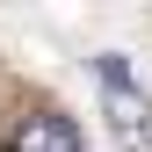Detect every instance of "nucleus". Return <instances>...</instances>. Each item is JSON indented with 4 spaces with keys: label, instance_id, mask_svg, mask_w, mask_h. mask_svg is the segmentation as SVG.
I'll return each instance as SVG.
<instances>
[{
    "label": "nucleus",
    "instance_id": "nucleus-3",
    "mask_svg": "<svg viewBox=\"0 0 152 152\" xmlns=\"http://www.w3.org/2000/svg\"><path fill=\"white\" fill-rule=\"evenodd\" d=\"M94 80H102V94H116V87H130V65L109 51V58H94Z\"/></svg>",
    "mask_w": 152,
    "mask_h": 152
},
{
    "label": "nucleus",
    "instance_id": "nucleus-1",
    "mask_svg": "<svg viewBox=\"0 0 152 152\" xmlns=\"http://www.w3.org/2000/svg\"><path fill=\"white\" fill-rule=\"evenodd\" d=\"M7 152H80V123L58 116V109H29L7 130Z\"/></svg>",
    "mask_w": 152,
    "mask_h": 152
},
{
    "label": "nucleus",
    "instance_id": "nucleus-2",
    "mask_svg": "<svg viewBox=\"0 0 152 152\" xmlns=\"http://www.w3.org/2000/svg\"><path fill=\"white\" fill-rule=\"evenodd\" d=\"M109 130H116L123 152H152V102L138 87H116V94H109Z\"/></svg>",
    "mask_w": 152,
    "mask_h": 152
}]
</instances>
